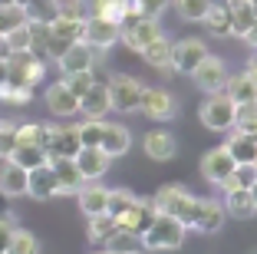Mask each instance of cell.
I'll return each mask as SVG.
<instances>
[{
  "instance_id": "cell-41",
  "label": "cell",
  "mask_w": 257,
  "mask_h": 254,
  "mask_svg": "<svg viewBox=\"0 0 257 254\" xmlns=\"http://www.w3.org/2000/svg\"><path fill=\"white\" fill-rule=\"evenodd\" d=\"M175 10H178V17L188 23H201L204 14L211 10V0H172Z\"/></svg>"
},
{
  "instance_id": "cell-34",
  "label": "cell",
  "mask_w": 257,
  "mask_h": 254,
  "mask_svg": "<svg viewBox=\"0 0 257 254\" xmlns=\"http://www.w3.org/2000/svg\"><path fill=\"white\" fill-rule=\"evenodd\" d=\"M89 17H99V20H109L122 27L125 23V0H92Z\"/></svg>"
},
{
  "instance_id": "cell-47",
  "label": "cell",
  "mask_w": 257,
  "mask_h": 254,
  "mask_svg": "<svg viewBox=\"0 0 257 254\" xmlns=\"http://www.w3.org/2000/svg\"><path fill=\"white\" fill-rule=\"evenodd\" d=\"M53 14L56 17H69V20H83L86 17V4L83 0H56Z\"/></svg>"
},
{
  "instance_id": "cell-14",
  "label": "cell",
  "mask_w": 257,
  "mask_h": 254,
  "mask_svg": "<svg viewBox=\"0 0 257 254\" xmlns=\"http://www.w3.org/2000/svg\"><path fill=\"white\" fill-rule=\"evenodd\" d=\"M92 66H96V50H92V46H86L83 40H79V43H73L66 53H60V56H56V69H60L63 76L92 73Z\"/></svg>"
},
{
  "instance_id": "cell-19",
  "label": "cell",
  "mask_w": 257,
  "mask_h": 254,
  "mask_svg": "<svg viewBox=\"0 0 257 254\" xmlns=\"http://www.w3.org/2000/svg\"><path fill=\"white\" fill-rule=\"evenodd\" d=\"M109 109H112V103H109V86L96 79L89 90L79 96V112H83L86 119H106Z\"/></svg>"
},
{
  "instance_id": "cell-5",
  "label": "cell",
  "mask_w": 257,
  "mask_h": 254,
  "mask_svg": "<svg viewBox=\"0 0 257 254\" xmlns=\"http://www.w3.org/2000/svg\"><path fill=\"white\" fill-rule=\"evenodd\" d=\"M43 76H46V60H40L33 53H14L7 60V82H14V86L33 90L43 82Z\"/></svg>"
},
{
  "instance_id": "cell-49",
  "label": "cell",
  "mask_w": 257,
  "mask_h": 254,
  "mask_svg": "<svg viewBox=\"0 0 257 254\" xmlns=\"http://www.w3.org/2000/svg\"><path fill=\"white\" fill-rule=\"evenodd\" d=\"M168 7H172V0H139V10H142V17H149V20H159Z\"/></svg>"
},
{
  "instance_id": "cell-33",
  "label": "cell",
  "mask_w": 257,
  "mask_h": 254,
  "mask_svg": "<svg viewBox=\"0 0 257 254\" xmlns=\"http://www.w3.org/2000/svg\"><path fill=\"white\" fill-rule=\"evenodd\" d=\"M204 27L211 37H231V14H227V4H211V10L204 14Z\"/></svg>"
},
{
  "instance_id": "cell-16",
  "label": "cell",
  "mask_w": 257,
  "mask_h": 254,
  "mask_svg": "<svg viewBox=\"0 0 257 254\" xmlns=\"http://www.w3.org/2000/svg\"><path fill=\"white\" fill-rule=\"evenodd\" d=\"M76 168H79V175H83L86 182H99L102 175L109 172V165H112V158L106 155V152L99 149V145H83V149L76 152Z\"/></svg>"
},
{
  "instance_id": "cell-13",
  "label": "cell",
  "mask_w": 257,
  "mask_h": 254,
  "mask_svg": "<svg viewBox=\"0 0 257 254\" xmlns=\"http://www.w3.org/2000/svg\"><path fill=\"white\" fill-rule=\"evenodd\" d=\"M234 158H231V152L224 149V145H214V149H208L201 155V175L211 185H224L227 179H231V172H234Z\"/></svg>"
},
{
  "instance_id": "cell-59",
  "label": "cell",
  "mask_w": 257,
  "mask_h": 254,
  "mask_svg": "<svg viewBox=\"0 0 257 254\" xmlns=\"http://www.w3.org/2000/svg\"><path fill=\"white\" fill-rule=\"evenodd\" d=\"M7 4H14V0H0V7H7Z\"/></svg>"
},
{
  "instance_id": "cell-25",
  "label": "cell",
  "mask_w": 257,
  "mask_h": 254,
  "mask_svg": "<svg viewBox=\"0 0 257 254\" xmlns=\"http://www.w3.org/2000/svg\"><path fill=\"white\" fill-rule=\"evenodd\" d=\"M102 251L106 254H145V244H142V234L125 231V228L115 224V231L102 241Z\"/></svg>"
},
{
  "instance_id": "cell-58",
  "label": "cell",
  "mask_w": 257,
  "mask_h": 254,
  "mask_svg": "<svg viewBox=\"0 0 257 254\" xmlns=\"http://www.w3.org/2000/svg\"><path fill=\"white\" fill-rule=\"evenodd\" d=\"M250 10H254V17H257V0H250Z\"/></svg>"
},
{
  "instance_id": "cell-1",
  "label": "cell",
  "mask_w": 257,
  "mask_h": 254,
  "mask_svg": "<svg viewBox=\"0 0 257 254\" xmlns=\"http://www.w3.org/2000/svg\"><path fill=\"white\" fill-rule=\"evenodd\" d=\"M185 234H188V228L182 221H175L168 215H155V221L142 234V244L145 251H178L185 244Z\"/></svg>"
},
{
  "instance_id": "cell-54",
  "label": "cell",
  "mask_w": 257,
  "mask_h": 254,
  "mask_svg": "<svg viewBox=\"0 0 257 254\" xmlns=\"http://www.w3.org/2000/svg\"><path fill=\"white\" fill-rule=\"evenodd\" d=\"M244 73H247V79H250V82L257 86V56H250V60H247V66H244Z\"/></svg>"
},
{
  "instance_id": "cell-17",
  "label": "cell",
  "mask_w": 257,
  "mask_h": 254,
  "mask_svg": "<svg viewBox=\"0 0 257 254\" xmlns=\"http://www.w3.org/2000/svg\"><path fill=\"white\" fill-rule=\"evenodd\" d=\"M43 99H46V106H50V112L60 116V119H73L76 112H79V99L66 90V82H63V79L60 82H50L46 93H43Z\"/></svg>"
},
{
  "instance_id": "cell-44",
  "label": "cell",
  "mask_w": 257,
  "mask_h": 254,
  "mask_svg": "<svg viewBox=\"0 0 257 254\" xmlns=\"http://www.w3.org/2000/svg\"><path fill=\"white\" fill-rule=\"evenodd\" d=\"M17 145H43V122H17Z\"/></svg>"
},
{
  "instance_id": "cell-27",
  "label": "cell",
  "mask_w": 257,
  "mask_h": 254,
  "mask_svg": "<svg viewBox=\"0 0 257 254\" xmlns=\"http://www.w3.org/2000/svg\"><path fill=\"white\" fill-rule=\"evenodd\" d=\"M224 93L227 99L234 106H244V103H257V86L247 79V73H237V76H227V82H224Z\"/></svg>"
},
{
  "instance_id": "cell-22",
  "label": "cell",
  "mask_w": 257,
  "mask_h": 254,
  "mask_svg": "<svg viewBox=\"0 0 257 254\" xmlns=\"http://www.w3.org/2000/svg\"><path fill=\"white\" fill-rule=\"evenodd\" d=\"M27 195L37 198V202H50V198H56V179H53L50 162L37 165V168L27 172Z\"/></svg>"
},
{
  "instance_id": "cell-35",
  "label": "cell",
  "mask_w": 257,
  "mask_h": 254,
  "mask_svg": "<svg viewBox=\"0 0 257 254\" xmlns=\"http://www.w3.org/2000/svg\"><path fill=\"white\" fill-rule=\"evenodd\" d=\"M4 254H40V238L33 231H27V228H14Z\"/></svg>"
},
{
  "instance_id": "cell-45",
  "label": "cell",
  "mask_w": 257,
  "mask_h": 254,
  "mask_svg": "<svg viewBox=\"0 0 257 254\" xmlns=\"http://www.w3.org/2000/svg\"><path fill=\"white\" fill-rule=\"evenodd\" d=\"M17 149V122L10 119H0V158L7 162Z\"/></svg>"
},
{
  "instance_id": "cell-62",
  "label": "cell",
  "mask_w": 257,
  "mask_h": 254,
  "mask_svg": "<svg viewBox=\"0 0 257 254\" xmlns=\"http://www.w3.org/2000/svg\"><path fill=\"white\" fill-rule=\"evenodd\" d=\"M99 254H106V251H99Z\"/></svg>"
},
{
  "instance_id": "cell-8",
  "label": "cell",
  "mask_w": 257,
  "mask_h": 254,
  "mask_svg": "<svg viewBox=\"0 0 257 254\" xmlns=\"http://www.w3.org/2000/svg\"><path fill=\"white\" fill-rule=\"evenodd\" d=\"M106 86H109V103H112V109H115V112H136V109H139L145 86L136 79V76L119 73V76H112Z\"/></svg>"
},
{
  "instance_id": "cell-56",
  "label": "cell",
  "mask_w": 257,
  "mask_h": 254,
  "mask_svg": "<svg viewBox=\"0 0 257 254\" xmlns=\"http://www.w3.org/2000/svg\"><path fill=\"white\" fill-rule=\"evenodd\" d=\"M0 82H7V63H0Z\"/></svg>"
},
{
  "instance_id": "cell-32",
  "label": "cell",
  "mask_w": 257,
  "mask_h": 254,
  "mask_svg": "<svg viewBox=\"0 0 257 254\" xmlns=\"http://www.w3.org/2000/svg\"><path fill=\"white\" fill-rule=\"evenodd\" d=\"M27 37H30V46H27V53H33V56L46 60V46H50L46 20H40V17H30V20H27Z\"/></svg>"
},
{
  "instance_id": "cell-11",
  "label": "cell",
  "mask_w": 257,
  "mask_h": 254,
  "mask_svg": "<svg viewBox=\"0 0 257 254\" xmlns=\"http://www.w3.org/2000/svg\"><path fill=\"white\" fill-rule=\"evenodd\" d=\"M204 56H208V46L198 37H185V40H178V43H172V69L175 73L191 76Z\"/></svg>"
},
{
  "instance_id": "cell-23",
  "label": "cell",
  "mask_w": 257,
  "mask_h": 254,
  "mask_svg": "<svg viewBox=\"0 0 257 254\" xmlns=\"http://www.w3.org/2000/svg\"><path fill=\"white\" fill-rule=\"evenodd\" d=\"M99 149L106 152L109 158H119L132 149V132H128L122 122H106L102 129V139H99Z\"/></svg>"
},
{
  "instance_id": "cell-28",
  "label": "cell",
  "mask_w": 257,
  "mask_h": 254,
  "mask_svg": "<svg viewBox=\"0 0 257 254\" xmlns=\"http://www.w3.org/2000/svg\"><path fill=\"white\" fill-rule=\"evenodd\" d=\"M142 60L149 63V66H155V69H172V40H168L165 33H162V37H155L142 50Z\"/></svg>"
},
{
  "instance_id": "cell-37",
  "label": "cell",
  "mask_w": 257,
  "mask_h": 254,
  "mask_svg": "<svg viewBox=\"0 0 257 254\" xmlns=\"http://www.w3.org/2000/svg\"><path fill=\"white\" fill-rule=\"evenodd\" d=\"M257 182V162H237L234 172H231V179L224 182V192H234V188H250Z\"/></svg>"
},
{
  "instance_id": "cell-31",
  "label": "cell",
  "mask_w": 257,
  "mask_h": 254,
  "mask_svg": "<svg viewBox=\"0 0 257 254\" xmlns=\"http://www.w3.org/2000/svg\"><path fill=\"white\" fill-rule=\"evenodd\" d=\"M224 211L231 218H250V215H257V208H254V202H250V192H247V188L224 192Z\"/></svg>"
},
{
  "instance_id": "cell-21",
  "label": "cell",
  "mask_w": 257,
  "mask_h": 254,
  "mask_svg": "<svg viewBox=\"0 0 257 254\" xmlns=\"http://www.w3.org/2000/svg\"><path fill=\"white\" fill-rule=\"evenodd\" d=\"M142 152L149 158H155V162H168V158H175V152H178V142H175V135L168 132V129H152L142 139Z\"/></svg>"
},
{
  "instance_id": "cell-36",
  "label": "cell",
  "mask_w": 257,
  "mask_h": 254,
  "mask_svg": "<svg viewBox=\"0 0 257 254\" xmlns=\"http://www.w3.org/2000/svg\"><path fill=\"white\" fill-rule=\"evenodd\" d=\"M30 7H23V4H7V7H0V33H10L17 27L30 20Z\"/></svg>"
},
{
  "instance_id": "cell-61",
  "label": "cell",
  "mask_w": 257,
  "mask_h": 254,
  "mask_svg": "<svg viewBox=\"0 0 257 254\" xmlns=\"http://www.w3.org/2000/svg\"><path fill=\"white\" fill-rule=\"evenodd\" d=\"M46 4H56V0H46Z\"/></svg>"
},
{
  "instance_id": "cell-40",
  "label": "cell",
  "mask_w": 257,
  "mask_h": 254,
  "mask_svg": "<svg viewBox=\"0 0 257 254\" xmlns=\"http://www.w3.org/2000/svg\"><path fill=\"white\" fill-rule=\"evenodd\" d=\"M139 195L136 192H128V188H109V202H106V215L112 218H122L132 205H136Z\"/></svg>"
},
{
  "instance_id": "cell-30",
  "label": "cell",
  "mask_w": 257,
  "mask_h": 254,
  "mask_svg": "<svg viewBox=\"0 0 257 254\" xmlns=\"http://www.w3.org/2000/svg\"><path fill=\"white\" fill-rule=\"evenodd\" d=\"M227 14H231V37H244L250 30V23L257 20L254 10H250V0H231Z\"/></svg>"
},
{
  "instance_id": "cell-43",
  "label": "cell",
  "mask_w": 257,
  "mask_h": 254,
  "mask_svg": "<svg viewBox=\"0 0 257 254\" xmlns=\"http://www.w3.org/2000/svg\"><path fill=\"white\" fill-rule=\"evenodd\" d=\"M102 129H106V119H83V122H76L79 145H99V139H102Z\"/></svg>"
},
{
  "instance_id": "cell-51",
  "label": "cell",
  "mask_w": 257,
  "mask_h": 254,
  "mask_svg": "<svg viewBox=\"0 0 257 254\" xmlns=\"http://www.w3.org/2000/svg\"><path fill=\"white\" fill-rule=\"evenodd\" d=\"M17 224L10 221V218H0V254L7 251V241H10V231H14Z\"/></svg>"
},
{
  "instance_id": "cell-2",
  "label": "cell",
  "mask_w": 257,
  "mask_h": 254,
  "mask_svg": "<svg viewBox=\"0 0 257 254\" xmlns=\"http://www.w3.org/2000/svg\"><path fill=\"white\" fill-rule=\"evenodd\" d=\"M152 205H155L159 215H168V218H175V221H182L188 228L191 211H195V195L185 192L182 185H162L159 192L152 195Z\"/></svg>"
},
{
  "instance_id": "cell-6",
  "label": "cell",
  "mask_w": 257,
  "mask_h": 254,
  "mask_svg": "<svg viewBox=\"0 0 257 254\" xmlns=\"http://www.w3.org/2000/svg\"><path fill=\"white\" fill-rule=\"evenodd\" d=\"M86 20V17H83ZM83 20H69V17H56L53 20H46V33H50V46H46V56H60V53H66L73 43H79L83 40Z\"/></svg>"
},
{
  "instance_id": "cell-20",
  "label": "cell",
  "mask_w": 257,
  "mask_h": 254,
  "mask_svg": "<svg viewBox=\"0 0 257 254\" xmlns=\"http://www.w3.org/2000/svg\"><path fill=\"white\" fill-rule=\"evenodd\" d=\"M155 205H152V198H136V205L125 211L122 218H115V224L119 228H125V231H136V234H145V228H149L152 221H155Z\"/></svg>"
},
{
  "instance_id": "cell-10",
  "label": "cell",
  "mask_w": 257,
  "mask_h": 254,
  "mask_svg": "<svg viewBox=\"0 0 257 254\" xmlns=\"http://www.w3.org/2000/svg\"><path fill=\"white\" fill-rule=\"evenodd\" d=\"M191 79H195V86L201 93H208V96H214V93L224 90V82H227V66L221 56H204L201 63L195 66V73H191Z\"/></svg>"
},
{
  "instance_id": "cell-38",
  "label": "cell",
  "mask_w": 257,
  "mask_h": 254,
  "mask_svg": "<svg viewBox=\"0 0 257 254\" xmlns=\"http://www.w3.org/2000/svg\"><path fill=\"white\" fill-rule=\"evenodd\" d=\"M112 231H115V218L112 215H92L89 221H86V238H89L92 244H102Z\"/></svg>"
},
{
  "instance_id": "cell-29",
  "label": "cell",
  "mask_w": 257,
  "mask_h": 254,
  "mask_svg": "<svg viewBox=\"0 0 257 254\" xmlns=\"http://www.w3.org/2000/svg\"><path fill=\"white\" fill-rule=\"evenodd\" d=\"M224 149L231 152L234 162H257V139L254 135H244V132H231L227 135Z\"/></svg>"
},
{
  "instance_id": "cell-12",
  "label": "cell",
  "mask_w": 257,
  "mask_h": 254,
  "mask_svg": "<svg viewBox=\"0 0 257 254\" xmlns=\"http://www.w3.org/2000/svg\"><path fill=\"white\" fill-rule=\"evenodd\" d=\"M139 109H142L149 119H155V122H168V119H175L178 103H175V96H172L168 90H159V86H145Z\"/></svg>"
},
{
  "instance_id": "cell-4",
  "label": "cell",
  "mask_w": 257,
  "mask_h": 254,
  "mask_svg": "<svg viewBox=\"0 0 257 254\" xmlns=\"http://www.w3.org/2000/svg\"><path fill=\"white\" fill-rule=\"evenodd\" d=\"M234 116H237V106L224 96V93H214L201 103L198 109V119H201L204 129H211V132H227V129H234Z\"/></svg>"
},
{
  "instance_id": "cell-24",
  "label": "cell",
  "mask_w": 257,
  "mask_h": 254,
  "mask_svg": "<svg viewBox=\"0 0 257 254\" xmlns=\"http://www.w3.org/2000/svg\"><path fill=\"white\" fill-rule=\"evenodd\" d=\"M76 202H79V211L86 218L92 215H106V202H109V188L96 185V182H86L79 192H76Z\"/></svg>"
},
{
  "instance_id": "cell-7",
  "label": "cell",
  "mask_w": 257,
  "mask_h": 254,
  "mask_svg": "<svg viewBox=\"0 0 257 254\" xmlns=\"http://www.w3.org/2000/svg\"><path fill=\"white\" fill-rule=\"evenodd\" d=\"M224 202L218 198H195V211H191V221H188V231L198 234H218L224 228Z\"/></svg>"
},
{
  "instance_id": "cell-15",
  "label": "cell",
  "mask_w": 257,
  "mask_h": 254,
  "mask_svg": "<svg viewBox=\"0 0 257 254\" xmlns=\"http://www.w3.org/2000/svg\"><path fill=\"white\" fill-rule=\"evenodd\" d=\"M83 43L92 50H109L119 43V23L99 20V17H86L83 20Z\"/></svg>"
},
{
  "instance_id": "cell-18",
  "label": "cell",
  "mask_w": 257,
  "mask_h": 254,
  "mask_svg": "<svg viewBox=\"0 0 257 254\" xmlns=\"http://www.w3.org/2000/svg\"><path fill=\"white\" fill-rule=\"evenodd\" d=\"M50 168H53V179H56V195H76L86 185V179L79 175L73 158H50Z\"/></svg>"
},
{
  "instance_id": "cell-9",
  "label": "cell",
  "mask_w": 257,
  "mask_h": 254,
  "mask_svg": "<svg viewBox=\"0 0 257 254\" xmlns=\"http://www.w3.org/2000/svg\"><path fill=\"white\" fill-rule=\"evenodd\" d=\"M155 37H162V27L159 20H149V17H136V20H125L119 27V40L136 53H142Z\"/></svg>"
},
{
  "instance_id": "cell-52",
  "label": "cell",
  "mask_w": 257,
  "mask_h": 254,
  "mask_svg": "<svg viewBox=\"0 0 257 254\" xmlns=\"http://www.w3.org/2000/svg\"><path fill=\"white\" fill-rule=\"evenodd\" d=\"M241 40H244V43H247V46H250V50H257V20H254V23H250V30H247V33H244V37H241Z\"/></svg>"
},
{
  "instance_id": "cell-48",
  "label": "cell",
  "mask_w": 257,
  "mask_h": 254,
  "mask_svg": "<svg viewBox=\"0 0 257 254\" xmlns=\"http://www.w3.org/2000/svg\"><path fill=\"white\" fill-rule=\"evenodd\" d=\"M63 82H66V90L79 99L92 86V82H96V76H92V73H73V76H63Z\"/></svg>"
},
{
  "instance_id": "cell-55",
  "label": "cell",
  "mask_w": 257,
  "mask_h": 254,
  "mask_svg": "<svg viewBox=\"0 0 257 254\" xmlns=\"http://www.w3.org/2000/svg\"><path fill=\"white\" fill-rule=\"evenodd\" d=\"M247 192H250V202H254V208H257V182H254V185L247 188Z\"/></svg>"
},
{
  "instance_id": "cell-46",
  "label": "cell",
  "mask_w": 257,
  "mask_h": 254,
  "mask_svg": "<svg viewBox=\"0 0 257 254\" xmlns=\"http://www.w3.org/2000/svg\"><path fill=\"white\" fill-rule=\"evenodd\" d=\"M0 99H4V103H14V106H27L33 99V90L14 86V82H0Z\"/></svg>"
},
{
  "instance_id": "cell-39",
  "label": "cell",
  "mask_w": 257,
  "mask_h": 254,
  "mask_svg": "<svg viewBox=\"0 0 257 254\" xmlns=\"http://www.w3.org/2000/svg\"><path fill=\"white\" fill-rule=\"evenodd\" d=\"M10 162H17L20 168H37V165H46V152H43V145H17L14 149V155H10Z\"/></svg>"
},
{
  "instance_id": "cell-53",
  "label": "cell",
  "mask_w": 257,
  "mask_h": 254,
  "mask_svg": "<svg viewBox=\"0 0 257 254\" xmlns=\"http://www.w3.org/2000/svg\"><path fill=\"white\" fill-rule=\"evenodd\" d=\"M10 56H14V50H10V43H7V37L0 33V63H7Z\"/></svg>"
},
{
  "instance_id": "cell-26",
  "label": "cell",
  "mask_w": 257,
  "mask_h": 254,
  "mask_svg": "<svg viewBox=\"0 0 257 254\" xmlns=\"http://www.w3.org/2000/svg\"><path fill=\"white\" fill-rule=\"evenodd\" d=\"M0 195L7 198H20L27 195V168H20L17 162H0Z\"/></svg>"
},
{
  "instance_id": "cell-60",
  "label": "cell",
  "mask_w": 257,
  "mask_h": 254,
  "mask_svg": "<svg viewBox=\"0 0 257 254\" xmlns=\"http://www.w3.org/2000/svg\"><path fill=\"white\" fill-rule=\"evenodd\" d=\"M211 4H231V0H211Z\"/></svg>"
},
{
  "instance_id": "cell-42",
  "label": "cell",
  "mask_w": 257,
  "mask_h": 254,
  "mask_svg": "<svg viewBox=\"0 0 257 254\" xmlns=\"http://www.w3.org/2000/svg\"><path fill=\"white\" fill-rule=\"evenodd\" d=\"M234 129H237V132H244V135H254V139H257V103H244V106H237Z\"/></svg>"
},
{
  "instance_id": "cell-3",
  "label": "cell",
  "mask_w": 257,
  "mask_h": 254,
  "mask_svg": "<svg viewBox=\"0 0 257 254\" xmlns=\"http://www.w3.org/2000/svg\"><path fill=\"white\" fill-rule=\"evenodd\" d=\"M79 149H83V145H79V132H76V126H53V122H43L46 162H50V158H76Z\"/></svg>"
},
{
  "instance_id": "cell-57",
  "label": "cell",
  "mask_w": 257,
  "mask_h": 254,
  "mask_svg": "<svg viewBox=\"0 0 257 254\" xmlns=\"http://www.w3.org/2000/svg\"><path fill=\"white\" fill-rule=\"evenodd\" d=\"M14 4H23V7H30V4H33V0H14Z\"/></svg>"
},
{
  "instance_id": "cell-50",
  "label": "cell",
  "mask_w": 257,
  "mask_h": 254,
  "mask_svg": "<svg viewBox=\"0 0 257 254\" xmlns=\"http://www.w3.org/2000/svg\"><path fill=\"white\" fill-rule=\"evenodd\" d=\"M4 37H7V43H10V50H14V53H27V46H30L27 23H23V27H17V30H10V33H4Z\"/></svg>"
}]
</instances>
